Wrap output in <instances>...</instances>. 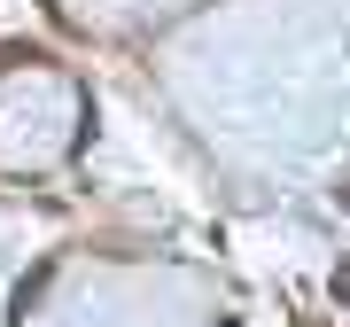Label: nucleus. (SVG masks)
<instances>
[{
  "instance_id": "f257e3e1",
  "label": "nucleus",
  "mask_w": 350,
  "mask_h": 327,
  "mask_svg": "<svg viewBox=\"0 0 350 327\" xmlns=\"http://www.w3.org/2000/svg\"><path fill=\"white\" fill-rule=\"evenodd\" d=\"M342 202H350V187H342Z\"/></svg>"
}]
</instances>
